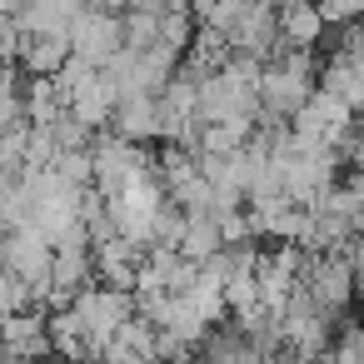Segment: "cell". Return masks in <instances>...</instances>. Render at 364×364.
I'll list each match as a JSON object with an SVG mask.
<instances>
[{"instance_id": "2", "label": "cell", "mask_w": 364, "mask_h": 364, "mask_svg": "<svg viewBox=\"0 0 364 364\" xmlns=\"http://www.w3.org/2000/svg\"><path fill=\"white\" fill-rule=\"evenodd\" d=\"M80 50H85V55H95V60H105V55L115 50V26H110L105 16L85 21V26H80Z\"/></svg>"}, {"instance_id": "1", "label": "cell", "mask_w": 364, "mask_h": 364, "mask_svg": "<svg viewBox=\"0 0 364 364\" xmlns=\"http://www.w3.org/2000/svg\"><path fill=\"white\" fill-rule=\"evenodd\" d=\"M319 21H324V16L309 6V0H289V6L279 11V31H284L294 46H309V41L319 36Z\"/></svg>"}]
</instances>
